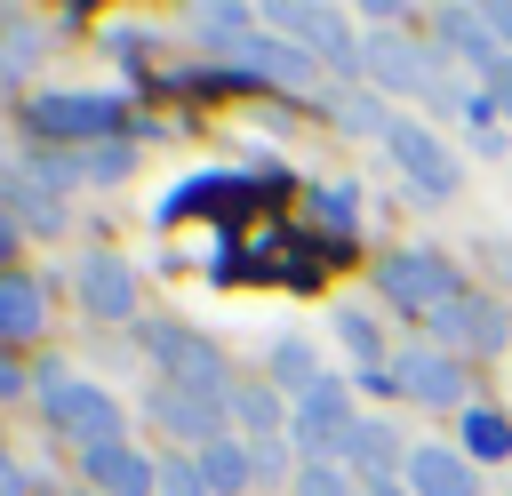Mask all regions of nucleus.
Masks as SVG:
<instances>
[{"mask_svg":"<svg viewBox=\"0 0 512 496\" xmlns=\"http://www.w3.org/2000/svg\"><path fill=\"white\" fill-rule=\"evenodd\" d=\"M264 24L296 32V48H312V56H320V64H336V72H368V48L352 40V16H344V8H312V0H272V8H264Z\"/></svg>","mask_w":512,"mask_h":496,"instance_id":"4","label":"nucleus"},{"mask_svg":"<svg viewBox=\"0 0 512 496\" xmlns=\"http://www.w3.org/2000/svg\"><path fill=\"white\" fill-rule=\"evenodd\" d=\"M40 400H48V424L80 448H104V440H128V408L88 384V376H64V368H40Z\"/></svg>","mask_w":512,"mask_h":496,"instance_id":"1","label":"nucleus"},{"mask_svg":"<svg viewBox=\"0 0 512 496\" xmlns=\"http://www.w3.org/2000/svg\"><path fill=\"white\" fill-rule=\"evenodd\" d=\"M256 24H264V16H256V8H232V0H200V8H192V32L216 40V48H240Z\"/></svg>","mask_w":512,"mask_h":496,"instance_id":"22","label":"nucleus"},{"mask_svg":"<svg viewBox=\"0 0 512 496\" xmlns=\"http://www.w3.org/2000/svg\"><path fill=\"white\" fill-rule=\"evenodd\" d=\"M160 496H216V488H208L200 456H168V464H160Z\"/></svg>","mask_w":512,"mask_h":496,"instance_id":"29","label":"nucleus"},{"mask_svg":"<svg viewBox=\"0 0 512 496\" xmlns=\"http://www.w3.org/2000/svg\"><path fill=\"white\" fill-rule=\"evenodd\" d=\"M424 328H432V344L456 352V360H464V352H504V344H512V312H504V296H480V288H464L456 304H440Z\"/></svg>","mask_w":512,"mask_h":496,"instance_id":"7","label":"nucleus"},{"mask_svg":"<svg viewBox=\"0 0 512 496\" xmlns=\"http://www.w3.org/2000/svg\"><path fill=\"white\" fill-rule=\"evenodd\" d=\"M360 496H416L408 480H360Z\"/></svg>","mask_w":512,"mask_h":496,"instance_id":"35","label":"nucleus"},{"mask_svg":"<svg viewBox=\"0 0 512 496\" xmlns=\"http://www.w3.org/2000/svg\"><path fill=\"white\" fill-rule=\"evenodd\" d=\"M488 32H496V48L512 56V0H488Z\"/></svg>","mask_w":512,"mask_h":496,"instance_id":"33","label":"nucleus"},{"mask_svg":"<svg viewBox=\"0 0 512 496\" xmlns=\"http://www.w3.org/2000/svg\"><path fill=\"white\" fill-rule=\"evenodd\" d=\"M336 336L352 344V360H368V376H384V360H392V352H384V336H376V320H368L360 304H336Z\"/></svg>","mask_w":512,"mask_h":496,"instance_id":"26","label":"nucleus"},{"mask_svg":"<svg viewBox=\"0 0 512 496\" xmlns=\"http://www.w3.org/2000/svg\"><path fill=\"white\" fill-rule=\"evenodd\" d=\"M432 32H440V48H448V56L480 64V80H488V72H496V56H504V48H496V32H488V8H440V16H432Z\"/></svg>","mask_w":512,"mask_h":496,"instance_id":"17","label":"nucleus"},{"mask_svg":"<svg viewBox=\"0 0 512 496\" xmlns=\"http://www.w3.org/2000/svg\"><path fill=\"white\" fill-rule=\"evenodd\" d=\"M368 80H376L384 96H432L440 112H448V96H456V88H440L432 48H416V40H368Z\"/></svg>","mask_w":512,"mask_h":496,"instance_id":"10","label":"nucleus"},{"mask_svg":"<svg viewBox=\"0 0 512 496\" xmlns=\"http://www.w3.org/2000/svg\"><path fill=\"white\" fill-rule=\"evenodd\" d=\"M200 472H208V488H216V496H240V488L256 480V464H248V440H232V432H224L216 448H200Z\"/></svg>","mask_w":512,"mask_h":496,"instance_id":"23","label":"nucleus"},{"mask_svg":"<svg viewBox=\"0 0 512 496\" xmlns=\"http://www.w3.org/2000/svg\"><path fill=\"white\" fill-rule=\"evenodd\" d=\"M144 352L168 368V384L208 392V400H232V368L216 360V344H208V336H192V328H176V320H152V328H144Z\"/></svg>","mask_w":512,"mask_h":496,"instance_id":"5","label":"nucleus"},{"mask_svg":"<svg viewBox=\"0 0 512 496\" xmlns=\"http://www.w3.org/2000/svg\"><path fill=\"white\" fill-rule=\"evenodd\" d=\"M8 392H24V368H16V360H8V344H0V400H8Z\"/></svg>","mask_w":512,"mask_h":496,"instance_id":"34","label":"nucleus"},{"mask_svg":"<svg viewBox=\"0 0 512 496\" xmlns=\"http://www.w3.org/2000/svg\"><path fill=\"white\" fill-rule=\"evenodd\" d=\"M40 328H48V296H40V280L0 272V344H24V336H40Z\"/></svg>","mask_w":512,"mask_h":496,"instance_id":"18","label":"nucleus"},{"mask_svg":"<svg viewBox=\"0 0 512 496\" xmlns=\"http://www.w3.org/2000/svg\"><path fill=\"white\" fill-rule=\"evenodd\" d=\"M248 464H256V480H280V472H288V432H272V440H248Z\"/></svg>","mask_w":512,"mask_h":496,"instance_id":"31","label":"nucleus"},{"mask_svg":"<svg viewBox=\"0 0 512 496\" xmlns=\"http://www.w3.org/2000/svg\"><path fill=\"white\" fill-rule=\"evenodd\" d=\"M384 152L400 160V176L424 192V200H448L456 184H464V160L424 128V120H408V112H392V128H384Z\"/></svg>","mask_w":512,"mask_h":496,"instance_id":"6","label":"nucleus"},{"mask_svg":"<svg viewBox=\"0 0 512 496\" xmlns=\"http://www.w3.org/2000/svg\"><path fill=\"white\" fill-rule=\"evenodd\" d=\"M40 56H48V32H32V24H8V48H0V80H24Z\"/></svg>","mask_w":512,"mask_h":496,"instance_id":"27","label":"nucleus"},{"mask_svg":"<svg viewBox=\"0 0 512 496\" xmlns=\"http://www.w3.org/2000/svg\"><path fill=\"white\" fill-rule=\"evenodd\" d=\"M328 104H336V128H352V136H376V144H384V128H392V112H384V104H376L368 88H336Z\"/></svg>","mask_w":512,"mask_h":496,"instance_id":"25","label":"nucleus"},{"mask_svg":"<svg viewBox=\"0 0 512 496\" xmlns=\"http://www.w3.org/2000/svg\"><path fill=\"white\" fill-rule=\"evenodd\" d=\"M296 496H360L352 464H296Z\"/></svg>","mask_w":512,"mask_h":496,"instance_id":"28","label":"nucleus"},{"mask_svg":"<svg viewBox=\"0 0 512 496\" xmlns=\"http://www.w3.org/2000/svg\"><path fill=\"white\" fill-rule=\"evenodd\" d=\"M16 240H24V232H16L8 216H0V272H8V256H16Z\"/></svg>","mask_w":512,"mask_h":496,"instance_id":"36","label":"nucleus"},{"mask_svg":"<svg viewBox=\"0 0 512 496\" xmlns=\"http://www.w3.org/2000/svg\"><path fill=\"white\" fill-rule=\"evenodd\" d=\"M0 216L32 240V232H64V192H48L32 168H0Z\"/></svg>","mask_w":512,"mask_h":496,"instance_id":"15","label":"nucleus"},{"mask_svg":"<svg viewBox=\"0 0 512 496\" xmlns=\"http://www.w3.org/2000/svg\"><path fill=\"white\" fill-rule=\"evenodd\" d=\"M64 496H88V488H64Z\"/></svg>","mask_w":512,"mask_h":496,"instance_id":"37","label":"nucleus"},{"mask_svg":"<svg viewBox=\"0 0 512 496\" xmlns=\"http://www.w3.org/2000/svg\"><path fill=\"white\" fill-rule=\"evenodd\" d=\"M136 168V152H128V136H104V144H88V152H72V176L80 184H120Z\"/></svg>","mask_w":512,"mask_h":496,"instance_id":"24","label":"nucleus"},{"mask_svg":"<svg viewBox=\"0 0 512 496\" xmlns=\"http://www.w3.org/2000/svg\"><path fill=\"white\" fill-rule=\"evenodd\" d=\"M400 480H408L416 496H480V464H472L464 448H408Z\"/></svg>","mask_w":512,"mask_h":496,"instance_id":"16","label":"nucleus"},{"mask_svg":"<svg viewBox=\"0 0 512 496\" xmlns=\"http://www.w3.org/2000/svg\"><path fill=\"white\" fill-rule=\"evenodd\" d=\"M392 392H408V400H424V408H472L464 400V360L456 352H440V344H408V352H392Z\"/></svg>","mask_w":512,"mask_h":496,"instance_id":"9","label":"nucleus"},{"mask_svg":"<svg viewBox=\"0 0 512 496\" xmlns=\"http://www.w3.org/2000/svg\"><path fill=\"white\" fill-rule=\"evenodd\" d=\"M24 120L40 128V136H64V152H88V144H104V136H120V96H32L24 104Z\"/></svg>","mask_w":512,"mask_h":496,"instance_id":"8","label":"nucleus"},{"mask_svg":"<svg viewBox=\"0 0 512 496\" xmlns=\"http://www.w3.org/2000/svg\"><path fill=\"white\" fill-rule=\"evenodd\" d=\"M80 304L96 320H136V264L128 256H80Z\"/></svg>","mask_w":512,"mask_h":496,"instance_id":"14","label":"nucleus"},{"mask_svg":"<svg viewBox=\"0 0 512 496\" xmlns=\"http://www.w3.org/2000/svg\"><path fill=\"white\" fill-rule=\"evenodd\" d=\"M376 288H384V304H408V312H424V320L464 296V280H456V264H448L440 248H392V256L376 264Z\"/></svg>","mask_w":512,"mask_h":496,"instance_id":"3","label":"nucleus"},{"mask_svg":"<svg viewBox=\"0 0 512 496\" xmlns=\"http://www.w3.org/2000/svg\"><path fill=\"white\" fill-rule=\"evenodd\" d=\"M80 480H88V496H160V464H152L136 440L80 448Z\"/></svg>","mask_w":512,"mask_h":496,"instance_id":"11","label":"nucleus"},{"mask_svg":"<svg viewBox=\"0 0 512 496\" xmlns=\"http://www.w3.org/2000/svg\"><path fill=\"white\" fill-rule=\"evenodd\" d=\"M320 216H328V232H336V240H352V232H360V200H352L344 184H328V192H320Z\"/></svg>","mask_w":512,"mask_h":496,"instance_id":"30","label":"nucleus"},{"mask_svg":"<svg viewBox=\"0 0 512 496\" xmlns=\"http://www.w3.org/2000/svg\"><path fill=\"white\" fill-rule=\"evenodd\" d=\"M456 448H464L472 464H496V456H512V416H504V408H480V400H472V408L456 416Z\"/></svg>","mask_w":512,"mask_h":496,"instance_id":"19","label":"nucleus"},{"mask_svg":"<svg viewBox=\"0 0 512 496\" xmlns=\"http://www.w3.org/2000/svg\"><path fill=\"white\" fill-rule=\"evenodd\" d=\"M224 408H232V400H208V392H184V384H160V392H152V416H160L184 448H216V440H224Z\"/></svg>","mask_w":512,"mask_h":496,"instance_id":"13","label":"nucleus"},{"mask_svg":"<svg viewBox=\"0 0 512 496\" xmlns=\"http://www.w3.org/2000/svg\"><path fill=\"white\" fill-rule=\"evenodd\" d=\"M352 432H360V408H352L344 376H328L320 392H304L288 408V440L304 448V464H344L352 456Z\"/></svg>","mask_w":512,"mask_h":496,"instance_id":"2","label":"nucleus"},{"mask_svg":"<svg viewBox=\"0 0 512 496\" xmlns=\"http://www.w3.org/2000/svg\"><path fill=\"white\" fill-rule=\"evenodd\" d=\"M488 104L512 120V56H496V72H488Z\"/></svg>","mask_w":512,"mask_h":496,"instance_id":"32","label":"nucleus"},{"mask_svg":"<svg viewBox=\"0 0 512 496\" xmlns=\"http://www.w3.org/2000/svg\"><path fill=\"white\" fill-rule=\"evenodd\" d=\"M272 384H288V392L304 400V392L328 384V368H320V352H312L304 336H280V344H272Z\"/></svg>","mask_w":512,"mask_h":496,"instance_id":"21","label":"nucleus"},{"mask_svg":"<svg viewBox=\"0 0 512 496\" xmlns=\"http://www.w3.org/2000/svg\"><path fill=\"white\" fill-rule=\"evenodd\" d=\"M288 408H296V400H280L272 384H232V416L248 424V440H272V432H288Z\"/></svg>","mask_w":512,"mask_h":496,"instance_id":"20","label":"nucleus"},{"mask_svg":"<svg viewBox=\"0 0 512 496\" xmlns=\"http://www.w3.org/2000/svg\"><path fill=\"white\" fill-rule=\"evenodd\" d=\"M232 64H240V72H256V80H272V88H312V80H320V56H312V48H296V40H272L264 24L232 48Z\"/></svg>","mask_w":512,"mask_h":496,"instance_id":"12","label":"nucleus"}]
</instances>
